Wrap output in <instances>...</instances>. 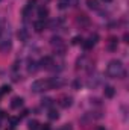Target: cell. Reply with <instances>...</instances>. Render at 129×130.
<instances>
[{
  "label": "cell",
  "mask_w": 129,
  "mask_h": 130,
  "mask_svg": "<svg viewBox=\"0 0 129 130\" xmlns=\"http://www.w3.org/2000/svg\"><path fill=\"white\" fill-rule=\"evenodd\" d=\"M28 113H29V110L26 109V110H23V113H21V117H28Z\"/></svg>",
  "instance_id": "cell-25"
},
{
  "label": "cell",
  "mask_w": 129,
  "mask_h": 130,
  "mask_svg": "<svg viewBox=\"0 0 129 130\" xmlns=\"http://www.w3.org/2000/svg\"><path fill=\"white\" fill-rule=\"evenodd\" d=\"M64 130H71V126H70V124H65Z\"/></svg>",
  "instance_id": "cell-26"
},
{
  "label": "cell",
  "mask_w": 129,
  "mask_h": 130,
  "mask_svg": "<svg viewBox=\"0 0 129 130\" xmlns=\"http://www.w3.org/2000/svg\"><path fill=\"white\" fill-rule=\"evenodd\" d=\"M41 65H43L44 68H50V65H53V59H52L50 56H44V58L41 59Z\"/></svg>",
  "instance_id": "cell-7"
},
{
  "label": "cell",
  "mask_w": 129,
  "mask_h": 130,
  "mask_svg": "<svg viewBox=\"0 0 129 130\" xmlns=\"http://www.w3.org/2000/svg\"><path fill=\"white\" fill-rule=\"evenodd\" d=\"M18 121H20V118H9V123H11V127H15V126L18 124Z\"/></svg>",
  "instance_id": "cell-20"
},
{
  "label": "cell",
  "mask_w": 129,
  "mask_h": 130,
  "mask_svg": "<svg viewBox=\"0 0 129 130\" xmlns=\"http://www.w3.org/2000/svg\"><path fill=\"white\" fill-rule=\"evenodd\" d=\"M36 70H38L36 64H35V62H31V64H29V73H35Z\"/></svg>",
  "instance_id": "cell-19"
},
{
  "label": "cell",
  "mask_w": 129,
  "mask_h": 130,
  "mask_svg": "<svg viewBox=\"0 0 129 130\" xmlns=\"http://www.w3.org/2000/svg\"><path fill=\"white\" fill-rule=\"evenodd\" d=\"M21 104H23V98L21 97H14L12 101H11V107H12V109H18Z\"/></svg>",
  "instance_id": "cell-5"
},
{
  "label": "cell",
  "mask_w": 129,
  "mask_h": 130,
  "mask_svg": "<svg viewBox=\"0 0 129 130\" xmlns=\"http://www.w3.org/2000/svg\"><path fill=\"white\" fill-rule=\"evenodd\" d=\"M78 23H81V24H88V23H90L88 15H87L85 12H79V14H78Z\"/></svg>",
  "instance_id": "cell-4"
},
{
  "label": "cell",
  "mask_w": 129,
  "mask_h": 130,
  "mask_svg": "<svg viewBox=\"0 0 129 130\" xmlns=\"http://www.w3.org/2000/svg\"><path fill=\"white\" fill-rule=\"evenodd\" d=\"M96 130H105V127H97Z\"/></svg>",
  "instance_id": "cell-27"
},
{
  "label": "cell",
  "mask_w": 129,
  "mask_h": 130,
  "mask_svg": "<svg viewBox=\"0 0 129 130\" xmlns=\"http://www.w3.org/2000/svg\"><path fill=\"white\" fill-rule=\"evenodd\" d=\"M28 30L26 29H20L18 30V38H20V41H28Z\"/></svg>",
  "instance_id": "cell-11"
},
{
  "label": "cell",
  "mask_w": 129,
  "mask_h": 130,
  "mask_svg": "<svg viewBox=\"0 0 129 130\" xmlns=\"http://www.w3.org/2000/svg\"><path fill=\"white\" fill-rule=\"evenodd\" d=\"M49 118H50V120H58V118H59V113H58V110H55V109H50V110H49Z\"/></svg>",
  "instance_id": "cell-12"
},
{
  "label": "cell",
  "mask_w": 129,
  "mask_h": 130,
  "mask_svg": "<svg viewBox=\"0 0 129 130\" xmlns=\"http://www.w3.org/2000/svg\"><path fill=\"white\" fill-rule=\"evenodd\" d=\"M68 3H70V0H59V9H65L67 6H68Z\"/></svg>",
  "instance_id": "cell-17"
},
{
  "label": "cell",
  "mask_w": 129,
  "mask_h": 130,
  "mask_svg": "<svg viewBox=\"0 0 129 130\" xmlns=\"http://www.w3.org/2000/svg\"><path fill=\"white\" fill-rule=\"evenodd\" d=\"M105 97H108V98H112L114 97V94H115V89L112 88V86H105Z\"/></svg>",
  "instance_id": "cell-8"
},
{
  "label": "cell",
  "mask_w": 129,
  "mask_h": 130,
  "mask_svg": "<svg viewBox=\"0 0 129 130\" xmlns=\"http://www.w3.org/2000/svg\"><path fill=\"white\" fill-rule=\"evenodd\" d=\"M82 41H84V39H82L81 36H74V38H73V44H82Z\"/></svg>",
  "instance_id": "cell-22"
},
{
  "label": "cell",
  "mask_w": 129,
  "mask_h": 130,
  "mask_svg": "<svg viewBox=\"0 0 129 130\" xmlns=\"http://www.w3.org/2000/svg\"><path fill=\"white\" fill-rule=\"evenodd\" d=\"M122 61H111L109 65H108V68H106V73L109 74V76H112V77H117L119 76V73L122 71Z\"/></svg>",
  "instance_id": "cell-1"
},
{
  "label": "cell",
  "mask_w": 129,
  "mask_h": 130,
  "mask_svg": "<svg viewBox=\"0 0 129 130\" xmlns=\"http://www.w3.org/2000/svg\"><path fill=\"white\" fill-rule=\"evenodd\" d=\"M44 88H47L46 80H36V82H33L32 86H31V89H32L33 92H40V91L44 89Z\"/></svg>",
  "instance_id": "cell-2"
},
{
  "label": "cell",
  "mask_w": 129,
  "mask_h": 130,
  "mask_svg": "<svg viewBox=\"0 0 129 130\" xmlns=\"http://www.w3.org/2000/svg\"><path fill=\"white\" fill-rule=\"evenodd\" d=\"M41 130H50V126H49V124H43Z\"/></svg>",
  "instance_id": "cell-24"
},
{
  "label": "cell",
  "mask_w": 129,
  "mask_h": 130,
  "mask_svg": "<svg viewBox=\"0 0 129 130\" xmlns=\"http://www.w3.org/2000/svg\"><path fill=\"white\" fill-rule=\"evenodd\" d=\"M87 5H88V8H91V9H97V8H99V2H97V0H87Z\"/></svg>",
  "instance_id": "cell-13"
},
{
  "label": "cell",
  "mask_w": 129,
  "mask_h": 130,
  "mask_svg": "<svg viewBox=\"0 0 129 130\" xmlns=\"http://www.w3.org/2000/svg\"><path fill=\"white\" fill-rule=\"evenodd\" d=\"M71 101H73V98L68 97V95H59L58 97V104L62 106V107H68L71 104Z\"/></svg>",
  "instance_id": "cell-3"
},
{
  "label": "cell",
  "mask_w": 129,
  "mask_h": 130,
  "mask_svg": "<svg viewBox=\"0 0 129 130\" xmlns=\"http://www.w3.org/2000/svg\"><path fill=\"white\" fill-rule=\"evenodd\" d=\"M103 2H106V3H109V2H111V0H103Z\"/></svg>",
  "instance_id": "cell-28"
},
{
  "label": "cell",
  "mask_w": 129,
  "mask_h": 130,
  "mask_svg": "<svg viewBox=\"0 0 129 130\" xmlns=\"http://www.w3.org/2000/svg\"><path fill=\"white\" fill-rule=\"evenodd\" d=\"M43 106H52V98H49V97L43 98Z\"/></svg>",
  "instance_id": "cell-21"
},
{
  "label": "cell",
  "mask_w": 129,
  "mask_h": 130,
  "mask_svg": "<svg viewBox=\"0 0 129 130\" xmlns=\"http://www.w3.org/2000/svg\"><path fill=\"white\" fill-rule=\"evenodd\" d=\"M35 3H36V0H28V8L32 9L33 6H35Z\"/></svg>",
  "instance_id": "cell-23"
},
{
  "label": "cell",
  "mask_w": 129,
  "mask_h": 130,
  "mask_svg": "<svg viewBox=\"0 0 129 130\" xmlns=\"http://www.w3.org/2000/svg\"><path fill=\"white\" fill-rule=\"evenodd\" d=\"M82 45H84V48H85V50H90V48H93V45H94V42H93L91 39H88L87 42H82Z\"/></svg>",
  "instance_id": "cell-15"
},
{
  "label": "cell",
  "mask_w": 129,
  "mask_h": 130,
  "mask_svg": "<svg viewBox=\"0 0 129 130\" xmlns=\"http://www.w3.org/2000/svg\"><path fill=\"white\" fill-rule=\"evenodd\" d=\"M8 92H11V86H8V85H3V86L0 88V94L3 95V94H8Z\"/></svg>",
  "instance_id": "cell-16"
},
{
  "label": "cell",
  "mask_w": 129,
  "mask_h": 130,
  "mask_svg": "<svg viewBox=\"0 0 129 130\" xmlns=\"http://www.w3.org/2000/svg\"><path fill=\"white\" fill-rule=\"evenodd\" d=\"M108 50H111V52H114V50H117V42H108V47H106Z\"/></svg>",
  "instance_id": "cell-18"
},
{
  "label": "cell",
  "mask_w": 129,
  "mask_h": 130,
  "mask_svg": "<svg viewBox=\"0 0 129 130\" xmlns=\"http://www.w3.org/2000/svg\"><path fill=\"white\" fill-rule=\"evenodd\" d=\"M47 15H49V9L46 6H40L38 8V17L41 20H44V18H47Z\"/></svg>",
  "instance_id": "cell-6"
},
{
  "label": "cell",
  "mask_w": 129,
  "mask_h": 130,
  "mask_svg": "<svg viewBox=\"0 0 129 130\" xmlns=\"http://www.w3.org/2000/svg\"><path fill=\"white\" fill-rule=\"evenodd\" d=\"M40 129V123L38 121H29V130H38Z\"/></svg>",
  "instance_id": "cell-14"
},
{
  "label": "cell",
  "mask_w": 129,
  "mask_h": 130,
  "mask_svg": "<svg viewBox=\"0 0 129 130\" xmlns=\"http://www.w3.org/2000/svg\"><path fill=\"white\" fill-rule=\"evenodd\" d=\"M33 27H35V30H36V32H43V29L46 27V23H44L43 20H40V21L33 23Z\"/></svg>",
  "instance_id": "cell-10"
},
{
  "label": "cell",
  "mask_w": 129,
  "mask_h": 130,
  "mask_svg": "<svg viewBox=\"0 0 129 130\" xmlns=\"http://www.w3.org/2000/svg\"><path fill=\"white\" fill-rule=\"evenodd\" d=\"M52 45H55L56 48H59V47L64 45V42H62V39H61L59 36H53V38H52Z\"/></svg>",
  "instance_id": "cell-9"
}]
</instances>
